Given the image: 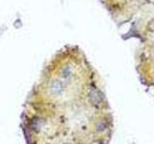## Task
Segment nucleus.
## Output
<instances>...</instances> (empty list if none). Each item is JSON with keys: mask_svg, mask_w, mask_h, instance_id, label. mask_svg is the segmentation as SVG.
Instances as JSON below:
<instances>
[{"mask_svg": "<svg viewBox=\"0 0 154 144\" xmlns=\"http://www.w3.org/2000/svg\"><path fill=\"white\" fill-rule=\"evenodd\" d=\"M26 144H109L114 116L97 72L76 45L58 50L21 113Z\"/></svg>", "mask_w": 154, "mask_h": 144, "instance_id": "1", "label": "nucleus"}]
</instances>
